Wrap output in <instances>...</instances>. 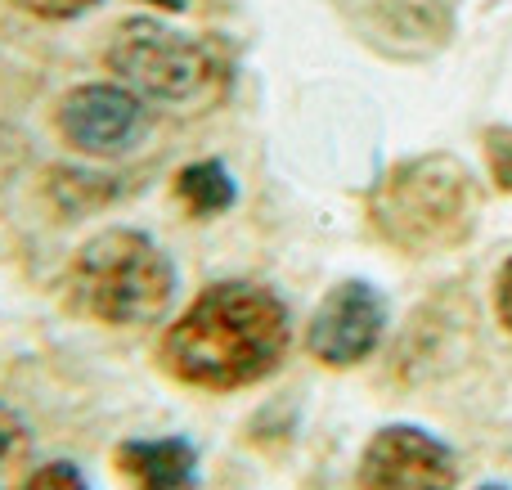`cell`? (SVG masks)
<instances>
[{"label": "cell", "instance_id": "cell-3", "mask_svg": "<svg viewBox=\"0 0 512 490\" xmlns=\"http://www.w3.org/2000/svg\"><path fill=\"white\" fill-rule=\"evenodd\" d=\"M68 297L81 315L99 324H153L176 302V261L158 239L131 225L99 230L77 248L68 266Z\"/></svg>", "mask_w": 512, "mask_h": 490}, {"label": "cell", "instance_id": "cell-7", "mask_svg": "<svg viewBox=\"0 0 512 490\" xmlns=\"http://www.w3.org/2000/svg\"><path fill=\"white\" fill-rule=\"evenodd\" d=\"M459 459L418 423H387L360 455V490H454Z\"/></svg>", "mask_w": 512, "mask_h": 490}, {"label": "cell", "instance_id": "cell-12", "mask_svg": "<svg viewBox=\"0 0 512 490\" xmlns=\"http://www.w3.org/2000/svg\"><path fill=\"white\" fill-rule=\"evenodd\" d=\"M486 167L504 194H512V126H490L486 131Z\"/></svg>", "mask_w": 512, "mask_h": 490}, {"label": "cell", "instance_id": "cell-17", "mask_svg": "<svg viewBox=\"0 0 512 490\" xmlns=\"http://www.w3.org/2000/svg\"><path fill=\"white\" fill-rule=\"evenodd\" d=\"M481 490H512V486H504V482H490V486H481Z\"/></svg>", "mask_w": 512, "mask_h": 490}, {"label": "cell", "instance_id": "cell-1", "mask_svg": "<svg viewBox=\"0 0 512 490\" xmlns=\"http://www.w3.org/2000/svg\"><path fill=\"white\" fill-rule=\"evenodd\" d=\"M288 342L292 315L274 288L256 279H221L162 333L158 365L198 392H239L283 365Z\"/></svg>", "mask_w": 512, "mask_h": 490}, {"label": "cell", "instance_id": "cell-6", "mask_svg": "<svg viewBox=\"0 0 512 490\" xmlns=\"http://www.w3.org/2000/svg\"><path fill=\"white\" fill-rule=\"evenodd\" d=\"M382 333H387V297L369 279H342L310 315L306 347L319 365L351 369L378 351Z\"/></svg>", "mask_w": 512, "mask_h": 490}, {"label": "cell", "instance_id": "cell-9", "mask_svg": "<svg viewBox=\"0 0 512 490\" xmlns=\"http://www.w3.org/2000/svg\"><path fill=\"white\" fill-rule=\"evenodd\" d=\"M117 473L131 490H198V450L185 437H135L117 446Z\"/></svg>", "mask_w": 512, "mask_h": 490}, {"label": "cell", "instance_id": "cell-14", "mask_svg": "<svg viewBox=\"0 0 512 490\" xmlns=\"http://www.w3.org/2000/svg\"><path fill=\"white\" fill-rule=\"evenodd\" d=\"M18 5L27 9V14H36V18H77V14H86L90 5H99V0H18Z\"/></svg>", "mask_w": 512, "mask_h": 490}, {"label": "cell", "instance_id": "cell-4", "mask_svg": "<svg viewBox=\"0 0 512 490\" xmlns=\"http://www.w3.org/2000/svg\"><path fill=\"white\" fill-rule=\"evenodd\" d=\"M104 63L131 95L176 108V113L212 108V99H221L225 77H230L225 59L212 45L189 32H176L158 18H131L117 27L104 50Z\"/></svg>", "mask_w": 512, "mask_h": 490}, {"label": "cell", "instance_id": "cell-5", "mask_svg": "<svg viewBox=\"0 0 512 490\" xmlns=\"http://www.w3.org/2000/svg\"><path fill=\"white\" fill-rule=\"evenodd\" d=\"M54 126L86 158H122L149 131V108L122 81H86L59 99Z\"/></svg>", "mask_w": 512, "mask_h": 490}, {"label": "cell", "instance_id": "cell-2", "mask_svg": "<svg viewBox=\"0 0 512 490\" xmlns=\"http://www.w3.org/2000/svg\"><path fill=\"white\" fill-rule=\"evenodd\" d=\"M369 225L400 252H450L472 239L481 180L454 153H418L369 189Z\"/></svg>", "mask_w": 512, "mask_h": 490}, {"label": "cell", "instance_id": "cell-8", "mask_svg": "<svg viewBox=\"0 0 512 490\" xmlns=\"http://www.w3.org/2000/svg\"><path fill=\"white\" fill-rule=\"evenodd\" d=\"M369 45L396 59H423L454 32V0H342Z\"/></svg>", "mask_w": 512, "mask_h": 490}, {"label": "cell", "instance_id": "cell-16", "mask_svg": "<svg viewBox=\"0 0 512 490\" xmlns=\"http://www.w3.org/2000/svg\"><path fill=\"white\" fill-rule=\"evenodd\" d=\"M144 5H158V9H185V0H144Z\"/></svg>", "mask_w": 512, "mask_h": 490}, {"label": "cell", "instance_id": "cell-13", "mask_svg": "<svg viewBox=\"0 0 512 490\" xmlns=\"http://www.w3.org/2000/svg\"><path fill=\"white\" fill-rule=\"evenodd\" d=\"M27 490H95V486L86 482V473H81L77 464H68V459H54V464L32 468V477H27Z\"/></svg>", "mask_w": 512, "mask_h": 490}, {"label": "cell", "instance_id": "cell-11", "mask_svg": "<svg viewBox=\"0 0 512 490\" xmlns=\"http://www.w3.org/2000/svg\"><path fill=\"white\" fill-rule=\"evenodd\" d=\"M32 477V432L23 414L0 401V490H27Z\"/></svg>", "mask_w": 512, "mask_h": 490}, {"label": "cell", "instance_id": "cell-10", "mask_svg": "<svg viewBox=\"0 0 512 490\" xmlns=\"http://www.w3.org/2000/svg\"><path fill=\"white\" fill-rule=\"evenodd\" d=\"M176 198L185 203V212H194V216H221V212H230L234 207L239 185H234L230 167H225L221 158H203V162L180 167Z\"/></svg>", "mask_w": 512, "mask_h": 490}, {"label": "cell", "instance_id": "cell-15", "mask_svg": "<svg viewBox=\"0 0 512 490\" xmlns=\"http://www.w3.org/2000/svg\"><path fill=\"white\" fill-rule=\"evenodd\" d=\"M495 311L504 320V329L512 333V257L499 266V279H495Z\"/></svg>", "mask_w": 512, "mask_h": 490}]
</instances>
